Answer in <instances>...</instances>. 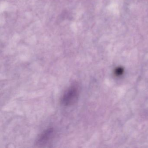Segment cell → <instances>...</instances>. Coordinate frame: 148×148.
<instances>
[{
  "instance_id": "1",
  "label": "cell",
  "mask_w": 148,
  "mask_h": 148,
  "mask_svg": "<svg viewBox=\"0 0 148 148\" xmlns=\"http://www.w3.org/2000/svg\"><path fill=\"white\" fill-rule=\"evenodd\" d=\"M79 94V87L77 83L73 84L66 90L61 99V103L64 106L73 105L77 101Z\"/></svg>"
},
{
  "instance_id": "2",
  "label": "cell",
  "mask_w": 148,
  "mask_h": 148,
  "mask_svg": "<svg viewBox=\"0 0 148 148\" xmlns=\"http://www.w3.org/2000/svg\"><path fill=\"white\" fill-rule=\"evenodd\" d=\"M54 130L53 128L46 129L39 136L35 145L38 147H44L50 144L54 136Z\"/></svg>"
}]
</instances>
